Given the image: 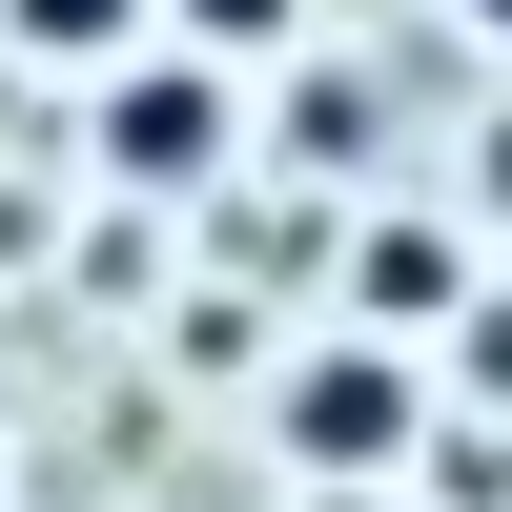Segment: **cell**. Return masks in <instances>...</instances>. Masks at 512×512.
<instances>
[{
  "instance_id": "277c9868",
  "label": "cell",
  "mask_w": 512,
  "mask_h": 512,
  "mask_svg": "<svg viewBox=\"0 0 512 512\" xmlns=\"http://www.w3.org/2000/svg\"><path fill=\"white\" fill-rule=\"evenodd\" d=\"M144 41H185V62L267 82V62H308V0H144Z\"/></svg>"
},
{
  "instance_id": "8992f818",
  "label": "cell",
  "mask_w": 512,
  "mask_h": 512,
  "mask_svg": "<svg viewBox=\"0 0 512 512\" xmlns=\"http://www.w3.org/2000/svg\"><path fill=\"white\" fill-rule=\"evenodd\" d=\"M431 369H451V390H472V410H512V287H472V308L431 328Z\"/></svg>"
},
{
  "instance_id": "7a4b0ae2",
  "label": "cell",
  "mask_w": 512,
  "mask_h": 512,
  "mask_svg": "<svg viewBox=\"0 0 512 512\" xmlns=\"http://www.w3.org/2000/svg\"><path fill=\"white\" fill-rule=\"evenodd\" d=\"M267 451H287L308 492H390L410 451H431V369L369 349V328H308V349L267 369Z\"/></svg>"
},
{
  "instance_id": "5b68a950",
  "label": "cell",
  "mask_w": 512,
  "mask_h": 512,
  "mask_svg": "<svg viewBox=\"0 0 512 512\" xmlns=\"http://www.w3.org/2000/svg\"><path fill=\"white\" fill-rule=\"evenodd\" d=\"M0 41H21L41 82H103L123 41H144V0H0Z\"/></svg>"
},
{
  "instance_id": "6da1fadb",
  "label": "cell",
  "mask_w": 512,
  "mask_h": 512,
  "mask_svg": "<svg viewBox=\"0 0 512 512\" xmlns=\"http://www.w3.org/2000/svg\"><path fill=\"white\" fill-rule=\"evenodd\" d=\"M82 164H103L123 205H205V185L246 164V82L185 62V41H123V62L82 82Z\"/></svg>"
},
{
  "instance_id": "3957f363",
  "label": "cell",
  "mask_w": 512,
  "mask_h": 512,
  "mask_svg": "<svg viewBox=\"0 0 512 512\" xmlns=\"http://www.w3.org/2000/svg\"><path fill=\"white\" fill-rule=\"evenodd\" d=\"M472 287H492V246L451 226V205H369V226L328 246V308H349L369 349H410V369H431V328L472 308Z\"/></svg>"
},
{
  "instance_id": "ba28073f",
  "label": "cell",
  "mask_w": 512,
  "mask_h": 512,
  "mask_svg": "<svg viewBox=\"0 0 512 512\" xmlns=\"http://www.w3.org/2000/svg\"><path fill=\"white\" fill-rule=\"evenodd\" d=\"M451 21H472V41H492V62H512V0H451Z\"/></svg>"
},
{
  "instance_id": "52a82bcc",
  "label": "cell",
  "mask_w": 512,
  "mask_h": 512,
  "mask_svg": "<svg viewBox=\"0 0 512 512\" xmlns=\"http://www.w3.org/2000/svg\"><path fill=\"white\" fill-rule=\"evenodd\" d=\"M451 226L512 246V82H492V123H472V164H451Z\"/></svg>"
}]
</instances>
